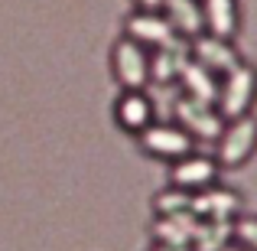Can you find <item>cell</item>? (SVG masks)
Returning a JSON list of instances; mask_svg holds the SVG:
<instances>
[{
    "label": "cell",
    "instance_id": "cell-1",
    "mask_svg": "<svg viewBox=\"0 0 257 251\" xmlns=\"http://www.w3.org/2000/svg\"><path fill=\"white\" fill-rule=\"evenodd\" d=\"M257 150V118L244 114V118H234L225 124L221 137L215 140V160L221 170H238L254 157Z\"/></svg>",
    "mask_w": 257,
    "mask_h": 251
},
{
    "label": "cell",
    "instance_id": "cell-2",
    "mask_svg": "<svg viewBox=\"0 0 257 251\" xmlns=\"http://www.w3.org/2000/svg\"><path fill=\"white\" fill-rule=\"evenodd\" d=\"M111 72L120 92H147L150 88V49L120 36L111 49Z\"/></svg>",
    "mask_w": 257,
    "mask_h": 251
},
{
    "label": "cell",
    "instance_id": "cell-3",
    "mask_svg": "<svg viewBox=\"0 0 257 251\" xmlns=\"http://www.w3.org/2000/svg\"><path fill=\"white\" fill-rule=\"evenodd\" d=\"M254 101H257V69L247 62H241L234 72H228L221 78V88H218V114L225 121H234V118H244V114L254 111Z\"/></svg>",
    "mask_w": 257,
    "mask_h": 251
},
{
    "label": "cell",
    "instance_id": "cell-4",
    "mask_svg": "<svg viewBox=\"0 0 257 251\" xmlns=\"http://www.w3.org/2000/svg\"><path fill=\"white\" fill-rule=\"evenodd\" d=\"M173 121L195 140V144H215V140L221 137V131H225V124H228L215 105H202V101H192V98H186V95L176 98Z\"/></svg>",
    "mask_w": 257,
    "mask_h": 251
},
{
    "label": "cell",
    "instance_id": "cell-5",
    "mask_svg": "<svg viewBox=\"0 0 257 251\" xmlns=\"http://www.w3.org/2000/svg\"><path fill=\"white\" fill-rule=\"evenodd\" d=\"M137 144L147 157L166 160V163H173V160H179V157L195 150V140L176 121H153L144 134H137Z\"/></svg>",
    "mask_w": 257,
    "mask_h": 251
},
{
    "label": "cell",
    "instance_id": "cell-6",
    "mask_svg": "<svg viewBox=\"0 0 257 251\" xmlns=\"http://www.w3.org/2000/svg\"><path fill=\"white\" fill-rule=\"evenodd\" d=\"M124 36L134 39V43H140L150 52L179 43V36H176L173 23L166 20L163 10H134L131 17L124 20Z\"/></svg>",
    "mask_w": 257,
    "mask_h": 251
},
{
    "label": "cell",
    "instance_id": "cell-7",
    "mask_svg": "<svg viewBox=\"0 0 257 251\" xmlns=\"http://www.w3.org/2000/svg\"><path fill=\"white\" fill-rule=\"evenodd\" d=\"M189 56L199 65H205L208 72H215L218 78H225L228 72H234L244 62L234 39H221V36H212V33H202L199 39H192L189 43Z\"/></svg>",
    "mask_w": 257,
    "mask_h": 251
},
{
    "label": "cell",
    "instance_id": "cell-8",
    "mask_svg": "<svg viewBox=\"0 0 257 251\" xmlns=\"http://www.w3.org/2000/svg\"><path fill=\"white\" fill-rule=\"evenodd\" d=\"M221 176V166L215 157H208V153H186V157L173 160V170H170V180L173 186L186 189V193H202V189L215 186Z\"/></svg>",
    "mask_w": 257,
    "mask_h": 251
},
{
    "label": "cell",
    "instance_id": "cell-9",
    "mask_svg": "<svg viewBox=\"0 0 257 251\" xmlns=\"http://www.w3.org/2000/svg\"><path fill=\"white\" fill-rule=\"evenodd\" d=\"M114 121L120 131L127 134H144L147 127L157 121V108H153L150 92H120V98L114 101Z\"/></svg>",
    "mask_w": 257,
    "mask_h": 251
},
{
    "label": "cell",
    "instance_id": "cell-10",
    "mask_svg": "<svg viewBox=\"0 0 257 251\" xmlns=\"http://www.w3.org/2000/svg\"><path fill=\"white\" fill-rule=\"evenodd\" d=\"M241 209H244V199H241L238 189H228V186H208L202 193H192V212L199 219H238Z\"/></svg>",
    "mask_w": 257,
    "mask_h": 251
},
{
    "label": "cell",
    "instance_id": "cell-11",
    "mask_svg": "<svg viewBox=\"0 0 257 251\" xmlns=\"http://www.w3.org/2000/svg\"><path fill=\"white\" fill-rule=\"evenodd\" d=\"M176 88H179V95H186V98H192V101H202V105H218L221 78L189 56V62H186V69H182Z\"/></svg>",
    "mask_w": 257,
    "mask_h": 251
},
{
    "label": "cell",
    "instance_id": "cell-12",
    "mask_svg": "<svg viewBox=\"0 0 257 251\" xmlns=\"http://www.w3.org/2000/svg\"><path fill=\"white\" fill-rule=\"evenodd\" d=\"M189 62V43L179 39L173 46L150 52V85H176Z\"/></svg>",
    "mask_w": 257,
    "mask_h": 251
},
{
    "label": "cell",
    "instance_id": "cell-13",
    "mask_svg": "<svg viewBox=\"0 0 257 251\" xmlns=\"http://www.w3.org/2000/svg\"><path fill=\"white\" fill-rule=\"evenodd\" d=\"M195 212H176V215H157L153 222V238L157 245H173V248H192L195 228H199Z\"/></svg>",
    "mask_w": 257,
    "mask_h": 251
},
{
    "label": "cell",
    "instance_id": "cell-14",
    "mask_svg": "<svg viewBox=\"0 0 257 251\" xmlns=\"http://www.w3.org/2000/svg\"><path fill=\"white\" fill-rule=\"evenodd\" d=\"M166 20L173 23L176 36L192 43L205 33V17H202V0H166L163 4Z\"/></svg>",
    "mask_w": 257,
    "mask_h": 251
},
{
    "label": "cell",
    "instance_id": "cell-15",
    "mask_svg": "<svg viewBox=\"0 0 257 251\" xmlns=\"http://www.w3.org/2000/svg\"><path fill=\"white\" fill-rule=\"evenodd\" d=\"M205 33L221 39H234L241 30V4L238 0H202Z\"/></svg>",
    "mask_w": 257,
    "mask_h": 251
},
{
    "label": "cell",
    "instance_id": "cell-16",
    "mask_svg": "<svg viewBox=\"0 0 257 251\" xmlns=\"http://www.w3.org/2000/svg\"><path fill=\"white\" fill-rule=\"evenodd\" d=\"M234 241L231 219H202L192 238V251H225Z\"/></svg>",
    "mask_w": 257,
    "mask_h": 251
},
{
    "label": "cell",
    "instance_id": "cell-17",
    "mask_svg": "<svg viewBox=\"0 0 257 251\" xmlns=\"http://www.w3.org/2000/svg\"><path fill=\"white\" fill-rule=\"evenodd\" d=\"M153 212L157 215H176V212H192V193H186V189L179 186H166L160 189L157 196H153Z\"/></svg>",
    "mask_w": 257,
    "mask_h": 251
},
{
    "label": "cell",
    "instance_id": "cell-18",
    "mask_svg": "<svg viewBox=\"0 0 257 251\" xmlns=\"http://www.w3.org/2000/svg\"><path fill=\"white\" fill-rule=\"evenodd\" d=\"M234 241L257 251V215H238L234 219Z\"/></svg>",
    "mask_w": 257,
    "mask_h": 251
},
{
    "label": "cell",
    "instance_id": "cell-19",
    "mask_svg": "<svg viewBox=\"0 0 257 251\" xmlns=\"http://www.w3.org/2000/svg\"><path fill=\"white\" fill-rule=\"evenodd\" d=\"M166 0H134V7L137 10H163Z\"/></svg>",
    "mask_w": 257,
    "mask_h": 251
},
{
    "label": "cell",
    "instance_id": "cell-20",
    "mask_svg": "<svg viewBox=\"0 0 257 251\" xmlns=\"http://www.w3.org/2000/svg\"><path fill=\"white\" fill-rule=\"evenodd\" d=\"M153 251H192V248H173V245H157Z\"/></svg>",
    "mask_w": 257,
    "mask_h": 251
},
{
    "label": "cell",
    "instance_id": "cell-21",
    "mask_svg": "<svg viewBox=\"0 0 257 251\" xmlns=\"http://www.w3.org/2000/svg\"><path fill=\"white\" fill-rule=\"evenodd\" d=\"M225 251H251V248H244V245H238V241H231V245H228Z\"/></svg>",
    "mask_w": 257,
    "mask_h": 251
}]
</instances>
